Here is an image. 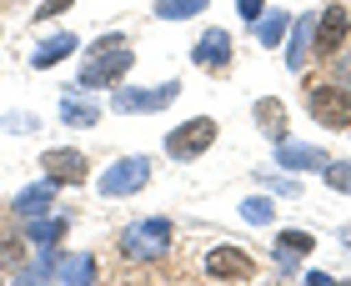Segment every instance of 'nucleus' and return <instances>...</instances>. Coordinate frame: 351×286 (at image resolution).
<instances>
[{
    "mask_svg": "<svg viewBox=\"0 0 351 286\" xmlns=\"http://www.w3.org/2000/svg\"><path fill=\"white\" fill-rule=\"evenodd\" d=\"M171 241H176V226L166 216H151V221H136V226L121 231V257L125 261H161V257H171Z\"/></svg>",
    "mask_w": 351,
    "mask_h": 286,
    "instance_id": "f257e3e1",
    "label": "nucleus"
},
{
    "mask_svg": "<svg viewBox=\"0 0 351 286\" xmlns=\"http://www.w3.org/2000/svg\"><path fill=\"white\" fill-rule=\"evenodd\" d=\"M136 66L131 45H110V51H90V60L81 66V75H75V91H101V86H116L125 71Z\"/></svg>",
    "mask_w": 351,
    "mask_h": 286,
    "instance_id": "f03ea898",
    "label": "nucleus"
},
{
    "mask_svg": "<svg viewBox=\"0 0 351 286\" xmlns=\"http://www.w3.org/2000/svg\"><path fill=\"white\" fill-rule=\"evenodd\" d=\"M216 146V121L211 116H191L181 121L176 131H166V156L171 161H196V156H206Z\"/></svg>",
    "mask_w": 351,
    "mask_h": 286,
    "instance_id": "7ed1b4c3",
    "label": "nucleus"
},
{
    "mask_svg": "<svg viewBox=\"0 0 351 286\" xmlns=\"http://www.w3.org/2000/svg\"><path fill=\"white\" fill-rule=\"evenodd\" d=\"M306 110H311L316 126H326V131H346L351 126V91L337 86V81H322V86H311Z\"/></svg>",
    "mask_w": 351,
    "mask_h": 286,
    "instance_id": "20e7f679",
    "label": "nucleus"
},
{
    "mask_svg": "<svg viewBox=\"0 0 351 286\" xmlns=\"http://www.w3.org/2000/svg\"><path fill=\"white\" fill-rule=\"evenodd\" d=\"M146 181H151V161H146V156H121V161H110L101 171L95 191H101L106 201H116V196H136Z\"/></svg>",
    "mask_w": 351,
    "mask_h": 286,
    "instance_id": "39448f33",
    "label": "nucleus"
},
{
    "mask_svg": "<svg viewBox=\"0 0 351 286\" xmlns=\"http://www.w3.org/2000/svg\"><path fill=\"white\" fill-rule=\"evenodd\" d=\"M181 95V81H161V86H116V106L121 116H146V110H161Z\"/></svg>",
    "mask_w": 351,
    "mask_h": 286,
    "instance_id": "423d86ee",
    "label": "nucleus"
},
{
    "mask_svg": "<svg viewBox=\"0 0 351 286\" xmlns=\"http://www.w3.org/2000/svg\"><path fill=\"white\" fill-rule=\"evenodd\" d=\"M346 36H351V15H346V5H331L316 15V40H311V56H322V60H331V56H341L346 51Z\"/></svg>",
    "mask_w": 351,
    "mask_h": 286,
    "instance_id": "0eeeda50",
    "label": "nucleus"
},
{
    "mask_svg": "<svg viewBox=\"0 0 351 286\" xmlns=\"http://www.w3.org/2000/svg\"><path fill=\"white\" fill-rule=\"evenodd\" d=\"M40 171H45L56 186H86V181H90V161H86V151H75V146L45 151V156H40Z\"/></svg>",
    "mask_w": 351,
    "mask_h": 286,
    "instance_id": "6e6552de",
    "label": "nucleus"
},
{
    "mask_svg": "<svg viewBox=\"0 0 351 286\" xmlns=\"http://www.w3.org/2000/svg\"><path fill=\"white\" fill-rule=\"evenodd\" d=\"M206 276H216V281H251L256 276V257H246L241 246H211L206 251Z\"/></svg>",
    "mask_w": 351,
    "mask_h": 286,
    "instance_id": "1a4fd4ad",
    "label": "nucleus"
},
{
    "mask_svg": "<svg viewBox=\"0 0 351 286\" xmlns=\"http://www.w3.org/2000/svg\"><path fill=\"white\" fill-rule=\"evenodd\" d=\"M191 60H196L201 71H226L231 66V36L226 30H201L196 36V45H191Z\"/></svg>",
    "mask_w": 351,
    "mask_h": 286,
    "instance_id": "9d476101",
    "label": "nucleus"
},
{
    "mask_svg": "<svg viewBox=\"0 0 351 286\" xmlns=\"http://www.w3.org/2000/svg\"><path fill=\"white\" fill-rule=\"evenodd\" d=\"M331 161V156L322 151V146H306V141H276V166H286V171H322Z\"/></svg>",
    "mask_w": 351,
    "mask_h": 286,
    "instance_id": "9b49d317",
    "label": "nucleus"
},
{
    "mask_svg": "<svg viewBox=\"0 0 351 286\" xmlns=\"http://www.w3.org/2000/svg\"><path fill=\"white\" fill-rule=\"evenodd\" d=\"M316 251V236L311 231H296V226H286V231H276V261H281V272L291 276L296 272V261H306Z\"/></svg>",
    "mask_w": 351,
    "mask_h": 286,
    "instance_id": "f8f14e48",
    "label": "nucleus"
},
{
    "mask_svg": "<svg viewBox=\"0 0 351 286\" xmlns=\"http://www.w3.org/2000/svg\"><path fill=\"white\" fill-rule=\"evenodd\" d=\"M311 40H316V15H296L291 40H286V71H306V60H311Z\"/></svg>",
    "mask_w": 351,
    "mask_h": 286,
    "instance_id": "ddd939ff",
    "label": "nucleus"
},
{
    "mask_svg": "<svg viewBox=\"0 0 351 286\" xmlns=\"http://www.w3.org/2000/svg\"><path fill=\"white\" fill-rule=\"evenodd\" d=\"M51 201H56V181L45 176V181H36V186H25V191H15V216H45L51 211Z\"/></svg>",
    "mask_w": 351,
    "mask_h": 286,
    "instance_id": "4468645a",
    "label": "nucleus"
},
{
    "mask_svg": "<svg viewBox=\"0 0 351 286\" xmlns=\"http://www.w3.org/2000/svg\"><path fill=\"white\" fill-rule=\"evenodd\" d=\"M75 45H81V36H71V30H56L51 40H40V45H36V56H30V66H36V71H51L56 60H66V56L75 51Z\"/></svg>",
    "mask_w": 351,
    "mask_h": 286,
    "instance_id": "2eb2a0df",
    "label": "nucleus"
},
{
    "mask_svg": "<svg viewBox=\"0 0 351 286\" xmlns=\"http://www.w3.org/2000/svg\"><path fill=\"white\" fill-rule=\"evenodd\" d=\"M60 236H66V216H51V211H45V216H30V221H25V241H36L40 251H56Z\"/></svg>",
    "mask_w": 351,
    "mask_h": 286,
    "instance_id": "dca6fc26",
    "label": "nucleus"
},
{
    "mask_svg": "<svg viewBox=\"0 0 351 286\" xmlns=\"http://www.w3.org/2000/svg\"><path fill=\"white\" fill-rule=\"evenodd\" d=\"M256 126H261L271 141H286V101L261 95V101H256Z\"/></svg>",
    "mask_w": 351,
    "mask_h": 286,
    "instance_id": "f3484780",
    "label": "nucleus"
},
{
    "mask_svg": "<svg viewBox=\"0 0 351 286\" xmlns=\"http://www.w3.org/2000/svg\"><path fill=\"white\" fill-rule=\"evenodd\" d=\"M60 121L75 126V131H86V126L101 121V106H95V101H81V95H66V101H60Z\"/></svg>",
    "mask_w": 351,
    "mask_h": 286,
    "instance_id": "a211bd4d",
    "label": "nucleus"
},
{
    "mask_svg": "<svg viewBox=\"0 0 351 286\" xmlns=\"http://www.w3.org/2000/svg\"><path fill=\"white\" fill-rule=\"evenodd\" d=\"M101 266L95 257H56V281H95Z\"/></svg>",
    "mask_w": 351,
    "mask_h": 286,
    "instance_id": "6ab92c4d",
    "label": "nucleus"
},
{
    "mask_svg": "<svg viewBox=\"0 0 351 286\" xmlns=\"http://www.w3.org/2000/svg\"><path fill=\"white\" fill-rule=\"evenodd\" d=\"M211 0H156V15L161 21H191V15H201Z\"/></svg>",
    "mask_w": 351,
    "mask_h": 286,
    "instance_id": "aec40b11",
    "label": "nucleus"
},
{
    "mask_svg": "<svg viewBox=\"0 0 351 286\" xmlns=\"http://www.w3.org/2000/svg\"><path fill=\"white\" fill-rule=\"evenodd\" d=\"M291 30V15H281V10H271V15H261L256 21V36H261V45H281V36Z\"/></svg>",
    "mask_w": 351,
    "mask_h": 286,
    "instance_id": "412c9836",
    "label": "nucleus"
},
{
    "mask_svg": "<svg viewBox=\"0 0 351 286\" xmlns=\"http://www.w3.org/2000/svg\"><path fill=\"white\" fill-rule=\"evenodd\" d=\"M0 266H10V272L30 266L25 261V236H5V241H0Z\"/></svg>",
    "mask_w": 351,
    "mask_h": 286,
    "instance_id": "4be33fe9",
    "label": "nucleus"
},
{
    "mask_svg": "<svg viewBox=\"0 0 351 286\" xmlns=\"http://www.w3.org/2000/svg\"><path fill=\"white\" fill-rule=\"evenodd\" d=\"M322 181L331 191H346V196H351V161H326L322 166Z\"/></svg>",
    "mask_w": 351,
    "mask_h": 286,
    "instance_id": "5701e85b",
    "label": "nucleus"
},
{
    "mask_svg": "<svg viewBox=\"0 0 351 286\" xmlns=\"http://www.w3.org/2000/svg\"><path fill=\"white\" fill-rule=\"evenodd\" d=\"M241 216H246V221H256V226H266V221L276 216V206H271L266 196H251V201H241Z\"/></svg>",
    "mask_w": 351,
    "mask_h": 286,
    "instance_id": "b1692460",
    "label": "nucleus"
},
{
    "mask_svg": "<svg viewBox=\"0 0 351 286\" xmlns=\"http://www.w3.org/2000/svg\"><path fill=\"white\" fill-rule=\"evenodd\" d=\"M75 5V0H40V5H36V21L45 25V21H56V15H66Z\"/></svg>",
    "mask_w": 351,
    "mask_h": 286,
    "instance_id": "393cba45",
    "label": "nucleus"
},
{
    "mask_svg": "<svg viewBox=\"0 0 351 286\" xmlns=\"http://www.w3.org/2000/svg\"><path fill=\"white\" fill-rule=\"evenodd\" d=\"M331 81L351 91V56H331Z\"/></svg>",
    "mask_w": 351,
    "mask_h": 286,
    "instance_id": "a878e982",
    "label": "nucleus"
},
{
    "mask_svg": "<svg viewBox=\"0 0 351 286\" xmlns=\"http://www.w3.org/2000/svg\"><path fill=\"white\" fill-rule=\"evenodd\" d=\"M236 10H241V21H251V25H256L261 15H266V0H236Z\"/></svg>",
    "mask_w": 351,
    "mask_h": 286,
    "instance_id": "bb28decb",
    "label": "nucleus"
},
{
    "mask_svg": "<svg viewBox=\"0 0 351 286\" xmlns=\"http://www.w3.org/2000/svg\"><path fill=\"white\" fill-rule=\"evenodd\" d=\"M5 126H10V131H21V136H30V131H36V116H25V110H21V116H5Z\"/></svg>",
    "mask_w": 351,
    "mask_h": 286,
    "instance_id": "cd10ccee",
    "label": "nucleus"
},
{
    "mask_svg": "<svg viewBox=\"0 0 351 286\" xmlns=\"http://www.w3.org/2000/svg\"><path fill=\"white\" fill-rule=\"evenodd\" d=\"M110 45H125L121 30H110V36H95V40H90V51H110Z\"/></svg>",
    "mask_w": 351,
    "mask_h": 286,
    "instance_id": "c85d7f7f",
    "label": "nucleus"
},
{
    "mask_svg": "<svg viewBox=\"0 0 351 286\" xmlns=\"http://www.w3.org/2000/svg\"><path fill=\"white\" fill-rule=\"evenodd\" d=\"M346 246H351V231H346Z\"/></svg>",
    "mask_w": 351,
    "mask_h": 286,
    "instance_id": "c756f323",
    "label": "nucleus"
}]
</instances>
